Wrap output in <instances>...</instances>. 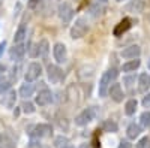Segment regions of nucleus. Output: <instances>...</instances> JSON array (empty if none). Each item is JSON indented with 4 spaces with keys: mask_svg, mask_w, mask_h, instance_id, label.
I'll list each match as a JSON object with an SVG mask.
<instances>
[{
    "mask_svg": "<svg viewBox=\"0 0 150 148\" xmlns=\"http://www.w3.org/2000/svg\"><path fill=\"white\" fill-rule=\"evenodd\" d=\"M87 32H89V24H87V21L84 18H78L71 29V38L72 39H81L83 36L87 34Z\"/></svg>",
    "mask_w": 150,
    "mask_h": 148,
    "instance_id": "f257e3e1",
    "label": "nucleus"
},
{
    "mask_svg": "<svg viewBox=\"0 0 150 148\" xmlns=\"http://www.w3.org/2000/svg\"><path fill=\"white\" fill-rule=\"evenodd\" d=\"M59 17L62 20V22L63 24H69L72 17H74V9L71 6V3L68 2H63L59 5Z\"/></svg>",
    "mask_w": 150,
    "mask_h": 148,
    "instance_id": "7ed1b4c3",
    "label": "nucleus"
},
{
    "mask_svg": "<svg viewBox=\"0 0 150 148\" xmlns=\"http://www.w3.org/2000/svg\"><path fill=\"white\" fill-rule=\"evenodd\" d=\"M53 55L57 63H63L66 60V46L63 43H56L53 48Z\"/></svg>",
    "mask_w": 150,
    "mask_h": 148,
    "instance_id": "9b49d317",
    "label": "nucleus"
},
{
    "mask_svg": "<svg viewBox=\"0 0 150 148\" xmlns=\"http://www.w3.org/2000/svg\"><path fill=\"white\" fill-rule=\"evenodd\" d=\"M140 121L144 127L150 129V112H143L141 117H140Z\"/></svg>",
    "mask_w": 150,
    "mask_h": 148,
    "instance_id": "bb28decb",
    "label": "nucleus"
},
{
    "mask_svg": "<svg viewBox=\"0 0 150 148\" xmlns=\"http://www.w3.org/2000/svg\"><path fill=\"white\" fill-rule=\"evenodd\" d=\"M47 72H48V79L53 84H59L62 79H63V70L56 65H50L47 67Z\"/></svg>",
    "mask_w": 150,
    "mask_h": 148,
    "instance_id": "39448f33",
    "label": "nucleus"
},
{
    "mask_svg": "<svg viewBox=\"0 0 150 148\" xmlns=\"http://www.w3.org/2000/svg\"><path fill=\"white\" fill-rule=\"evenodd\" d=\"M149 88H150V75L149 73H141L138 78V91L147 93Z\"/></svg>",
    "mask_w": 150,
    "mask_h": 148,
    "instance_id": "2eb2a0df",
    "label": "nucleus"
},
{
    "mask_svg": "<svg viewBox=\"0 0 150 148\" xmlns=\"http://www.w3.org/2000/svg\"><path fill=\"white\" fill-rule=\"evenodd\" d=\"M0 148H17L15 141L9 135H0Z\"/></svg>",
    "mask_w": 150,
    "mask_h": 148,
    "instance_id": "f3484780",
    "label": "nucleus"
},
{
    "mask_svg": "<svg viewBox=\"0 0 150 148\" xmlns=\"http://www.w3.org/2000/svg\"><path fill=\"white\" fill-rule=\"evenodd\" d=\"M131 26H132V21L129 18H125V20H122L117 26L114 27V32H112V33H114V36H117V38H119V36H122L125 32H128L131 29Z\"/></svg>",
    "mask_w": 150,
    "mask_h": 148,
    "instance_id": "4468645a",
    "label": "nucleus"
},
{
    "mask_svg": "<svg viewBox=\"0 0 150 148\" xmlns=\"http://www.w3.org/2000/svg\"><path fill=\"white\" fill-rule=\"evenodd\" d=\"M146 9V2L144 0H131V2L125 6V11L129 14H141Z\"/></svg>",
    "mask_w": 150,
    "mask_h": 148,
    "instance_id": "423d86ee",
    "label": "nucleus"
},
{
    "mask_svg": "<svg viewBox=\"0 0 150 148\" xmlns=\"http://www.w3.org/2000/svg\"><path fill=\"white\" fill-rule=\"evenodd\" d=\"M24 54H26V46H24L23 43L14 45V48H11V51H9L11 60H14V61H21Z\"/></svg>",
    "mask_w": 150,
    "mask_h": 148,
    "instance_id": "1a4fd4ad",
    "label": "nucleus"
},
{
    "mask_svg": "<svg viewBox=\"0 0 150 148\" xmlns=\"http://www.w3.org/2000/svg\"><path fill=\"white\" fill-rule=\"evenodd\" d=\"M51 132H53V129L50 124H38L33 127V132H30V135L36 136V138H47L51 135Z\"/></svg>",
    "mask_w": 150,
    "mask_h": 148,
    "instance_id": "0eeeda50",
    "label": "nucleus"
},
{
    "mask_svg": "<svg viewBox=\"0 0 150 148\" xmlns=\"http://www.w3.org/2000/svg\"><path fill=\"white\" fill-rule=\"evenodd\" d=\"M15 99H17L15 91H8V94L3 96V99H2V103H3L6 108H12V106L15 105Z\"/></svg>",
    "mask_w": 150,
    "mask_h": 148,
    "instance_id": "6ab92c4d",
    "label": "nucleus"
},
{
    "mask_svg": "<svg viewBox=\"0 0 150 148\" xmlns=\"http://www.w3.org/2000/svg\"><path fill=\"white\" fill-rule=\"evenodd\" d=\"M26 34H27V29L24 24H21V26L18 27V30L15 32V36H14V42L15 43H21L24 41V38H26Z\"/></svg>",
    "mask_w": 150,
    "mask_h": 148,
    "instance_id": "aec40b11",
    "label": "nucleus"
},
{
    "mask_svg": "<svg viewBox=\"0 0 150 148\" xmlns=\"http://www.w3.org/2000/svg\"><path fill=\"white\" fill-rule=\"evenodd\" d=\"M137 148H150V138H143L140 139V142L137 144Z\"/></svg>",
    "mask_w": 150,
    "mask_h": 148,
    "instance_id": "c85d7f7f",
    "label": "nucleus"
},
{
    "mask_svg": "<svg viewBox=\"0 0 150 148\" xmlns=\"http://www.w3.org/2000/svg\"><path fill=\"white\" fill-rule=\"evenodd\" d=\"M119 148H132V144L128 142V141H123V142H120Z\"/></svg>",
    "mask_w": 150,
    "mask_h": 148,
    "instance_id": "72a5a7b5",
    "label": "nucleus"
},
{
    "mask_svg": "<svg viewBox=\"0 0 150 148\" xmlns=\"http://www.w3.org/2000/svg\"><path fill=\"white\" fill-rule=\"evenodd\" d=\"M5 46H6V42L3 41L2 43H0V57H2V53H3V49H5Z\"/></svg>",
    "mask_w": 150,
    "mask_h": 148,
    "instance_id": "c9c22d12",
    "label": "nucleus"
},
{
    "mask_svg": "<svg viewBox=\"0 0 150 148\" xmlns=\"http://www.w3.org/2000/svg\"><path fill=\"white\" fill-rule=\"evenodd\" d=\"M99 2H101V3H107V2H108V0H99Z\"/></svg>",
    "mask_w": 150,
    "mask_h": 148,
    "instance_id": "4c0bfd02",
    "label": "nucleus"
},
{
    "mask_svg": "<svg viewBox=\"0 0 150 148\" xmlns=\"http://www.w3.org/2000/svg\"><path fill=\"white\" fill-rule=\"evenodd\" d=\"M50 45H48V41L47 39H42L41 41V43H39V54L41 55H44V57H47L48 55V51H50Z\"/></svg>",
    "mask_w": 150,
    "mask_h": 148,
    "instance_id": "a878e982",
    "label": "nucleus"
},
{
    "mask_svg": "<svg viewBox=\"0 0 150 148\" xmlns=\"http://www.w3.org/2000/svg\"><path fill=\"white\" fill-rule=\"evenodd\" d=\"M135 111H137V100L131 99L125 105V112H126V115H132V114H135Z\"/></svg>",
    "mask_w": 150,
    "mask_h": 148,
    "instance_id": "5701e85b",
    "label": "nucleus"
},
{
    "mask_svg": "<svg viewBox=\"0 0 150 148\" xmlns=\"http://www.w3.org/2000/svg\"><path fill=\"white\" fill-rule=\"evenodd\" d=\"M33 93H35V87H33L32 82H26V84H23L20 87V96L24 97V99L33 96Z\"/></svg>",
    "mask_w": 150,
    "mask_h": 148,
    "instance_id": "dca6fc26",
    "label": "nucleus"
},
{
    "mask_svg": "<svg viewBox=\"0 0 150 148\" xmlns=\"http://www.w3.org/2000/svg\"><path fill=\"white\" fill-rule=\"evenodd\" d=\"M140 133H141V127L138 124H131L126 130V135H128V138L129 139H135V138H138L140 136Z\"/></svg>",
    "mask_w": 150,
    "mask_h": 148,
    "instance_id": "412c9836",
    "label": "nucleus"
},
{
    "mask_svg": "<svg viewBox=\"0 0 150 148\" xmlns=\"http://www.w3.org/2000/svg\"><path fill=\"white\" fill-rule=\"evenodd\" d=\"M27 51H29V55L30 57H38L39 55V43H33V42H30L29 43V48H27Z\"/></svg>",
    "mask_w": 150,
    "mask_h": 148,
    "instance_id": "b1692460",
    "label": "nucleus"
},
{
    "mask_svg": "<svg viewBox=\"0 0 150 148\" xmlns=\"http://www.w3.org/2000/svg\"><path fill=\"white\" fill-rule=\"evenodd\" d=\"M21 108H23V112H26V114H33L35 111H36L35 105H33V103H30V102H24Z\"/></svg>",
    "mask_w": 150,
    "mask_h": 148,
    "instance_id": "cd10ccee",
    "label": "nucleus"
},
{
    "mask_svg": "<svg viewBox=\"0 0 150 148\" xmlns=\"http://www.w3.org/2000/svg\"><path fill=\"white\" fill-rule=\"evenodd\" d=\"M0 5H2V0H0Z\"/></svg>",
    "mask_w": 150,
    "mask_h": 148,
    "instance_id": "79ce46f5",
    "label": "nucleus"
},
{
    "mask_svg": "<svg viewBox=\"0 0 150 148\" xmlns=\"http://www.w3.org/2000/svg\"><path fill=\"white\" fill-rule=\"evenodd\" d=\"M41 73H42V67H41L39 63H36V61L30 63L29 67H27V72H26V82L36 81L38 78L41 76Z\"/></svg>",
    "mask_w": 150,
    "mask_h": 148,
    "instance_id": "20e7f679",
    "label": "nucleus"
},
{
    "mask_svg": "<svg viewBox=\"0 0 150 148\" xmlns=\"http://www.w3.org/2000/svg\"><path fill=\"white\" fill-rule=\"evenodd\" d=\"M63 148H74V147H69V145H66V147H63Z\"/></svg>",
    "mask_w": 150,
    "mask_h": 148,
    "instance_id": "58836bf2",
    "label": "nucleus"
},
{
    "mask_svg": "<svg viewBox=\"0 0 150 148\" xmlns=\"http://www.w3.org/2000/svg\"><path fill=\"white\" fill-rule=\"evenodd\" d=\"M68 144H69V139L66 136H56L54 138V147H57V148H63Z\"/></svg>",
    "mask_w": 150,
    "mask_h": 148,
    "instance_id": "393cba45",
    "label": "nucleus"
},
{
    "mask_svg": "<svg viewBox=\"0 0 150 148\" xmlns=\"http://www.w3.org/2000/svg\"><path fill=\"white\" fill-rule=\"evenodd\" d=\"M111 78H110V75H108V72H105L104 75H102V78H101V81H99V96L101 97H105L107 96V93H108V88H110V85H111Z\"/></svg>",
    "mask_w": 150,
    "mask_h": 148,
    "instance_id": "9d476101",
    "label": "nucleus"
},
{
    "mask_svg": "<svg viewBox=\"0 0 150 148\" xmlns=\"http://www.w3.org/2000/svg\"><path fill=\"white\" fill-rule=\"evenodd\" d=\"M149 67H150V61H149Z\"/></svg>",
    "mask_w": 150,
    "mask_h": 148,
    "instance_id": "a19ab883",
    "label": "nucleus"
},
{
    "mask_svg": "<svg viewBox=\"0 0 150 148\" xmlns=\"http://www.w3.org/2000/svg\"><path fill=\"white\" fill-rule=\"evenodd\" d=\"M95 115H96L95 106L87 108V109H84L83 112H80L77 117H75V124H77V126H87L95 118Z\"/></svg>",
    "mask_w": 150,
    "mask_h": 148,
    "instance_id": "f03ea898",
    "label": "nucleus"
},
{
    "mask_svg": "<svg viewBox=\"0 0 150 148\" xmlns=\"http://www.w3.org/2000/svg\"><path fill=\"white\" fill-rule=\"evenodd\" d=\"M140 65H141V61L138 58H132V60L128 61V63H125L122 66V70L123 72H134V70H137L140 67Z\"/></svg>",
    "mask_w": 150,
    "mask_h": 148,
    "instance_id": "a211bd4d",
    "label": "nucleus"
},
{
    "mask_svg": "<svg viewBox=\"0 0 150 148\" xmlns=\"http://www.w3.org/2000/svg\"><path fill=\"white\" fill-rule=\"evenodd\" d=\"M41 3V0H29V8H32V9H35L38 5Z\"/></svg>",
    "mask_w": 150,
    "mask_h": 148,
    "instance_id": "473e14b6",
    "label": "nucleus"
},
{
    "mask_svg": "<svg viewBox=\"0 0 150 148\" xmlns=\"http://www.w3.org/2000/svg\"><path fill=\"white\" fill-rule=\"evenodd\" d=\"M11 88V82L6 79L5 82H2V84H0V93H5L6 90H9Z\"/></svg>",
    "mask_w": 150,
    "mask_h": 148,
    "instance_id": "7c9ffc66",
    "label": "nucleus"
},
{
    "mask_svg": "<svg viewBox=\"0 0 150 148\" xmlns=\"http://www.w3.org/2000/svg\"><path fill=\"white\" fill-rule=\"evenodd\" d=\"M17 78H18V67H14L11 70V78H9V82L12 84V82H15L17 81Z\"/></svg>",
    "mask_w": 150,
    "mask_h": 148,
    "instance_id": "c756f323",
    "label": "nucleus"
},
{
    "mask_svg": "<svg viewBox=\"0 0 150 148\" xmlns=\"http://www.w3.org/2000/svg\"><path fill=\"white\" fill-rule=\"evenodd\" d=\"M102 129L105 130V132H108V133H114V132H117V124L114 121H111V120H105L104 123H102Z\"/></svg>",
    "mask_w": 150,
    "mask_h": 148,
    "instance_id": "4be33fe9",
    "label": "nucleus"
},
{
    "mask_svg": "<svg viewBox=\"0 0 150 148\" xmlns=\"http://www.w3.org/2000/svg\"><path fill=\"white\" fill-rule=\"evenodd\" d=\"M117 2H123V0H117Z\"/></svg>",
    "mask_w": 150,
    "mask_h": 148,
    "instance_id": "ea45409f",
    "label": "nucleus"
},
{
    "mask_svg": "<svg viewBox=\"0 0 150 148\" xmlns=\"http://www.w3.org/2000/svg\"><path fill=\"white\" fill-rule=\"evenodd\" d=\"M6 81V78L5 76H2V75H0V84H2V82H5Z\"/></svg>",
    "mask_w": 150,
    "mask_h": 148,
    "instance_id": "e433bc0d",
    "label": "nucleus"
},
{
    "mask_svg": "<svg viewBox=\"0 0 150 148\" xmlns=\"http://www.w3.org/2000/svg\"><path fill=\"white\" fill-rule=\"evenodd\" d=\"M108 93L111 96V99L114 102H122L123 100V91H122V87H120V84L114 82L112 85H110V88H108Z\"/></svg>",
    "mask_w": 150,
    "mask_h": 148,
    "instance_id": "ddd939ff",
    "label": "nucleus"
},
{
    "mask_svg": "<svg viewBox=\"0 0 150 148\" xmlns=\"http://www.w3.org/2000/svg\"><path fill=\"white\" fill-rule=\"evenodd\" d=\"M141 54V48L138 45H131L128 48H125L122 51V57L123 58H138V55Z\"/></svg>",
    "mask_w": 150,
    "mask_h": 148,
    "instance_id": "f8f14e48",
    "label": "nucleus"
},
{
    "mask_svg": "<svg viewBox=\"0 0 150 148\" xmlns=\"http://www.w3.org/2000/svg\"><path fill=\"white\" fill-rule=\"evenodd\" d=\"M143 105H144L146 108H149V106H150V94H147V96L143 99Z\"/></svg>",
    "mask_w": 150,
    "mask_h": 148,
    "instance_id": "f704fd0d",
    "label": "nucleus"
},
{
    "mask_svg": "<svg viewBox=\"0 0 150 148\" xmlns=\"http://www.w3.org/2000/svg\"><path fill=\"white\" fill-rule=\"evenodd\" d=\"M51 100H53V94L47 88L41 90L36 96V105H39V106H47V105L51 103Z\"/></svg>",
    "mask_w": 150,
    "mask_h": 148,
    "instance_id": "6e6552de",
    "label": "nucleus"
},
{
    "mask_svg": "<svg viewBox=\"0 0 150 148\" xmlns=\"http://www.w3.org/2000/svg\"><path fill=\"white\" fill-rule=\"evenodd\" d=\"M123 82L126 84V87H128V88H131V87H132V84L135 82V76H126V78L123 79Z\"/></svg>",
    "mask_w": 150,
    "mask_h": 148,
    "instance_id": "2f4dec72",
    "label": "nucleus"
}]
</instances>
